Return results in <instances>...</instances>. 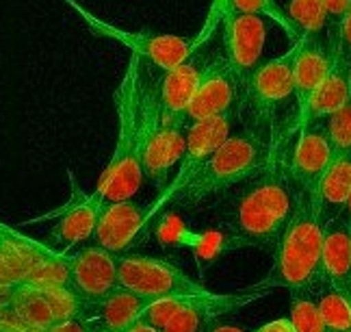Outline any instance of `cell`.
I'll return each mask as SVG.
<instances>
[{"mask_svg":"<svg viewBox=\"0 0 351 332\" xmlns=\"http://www.w3.org/2000/svg\"><path fill=\"white\" fill-rule=\"evenodd\" d=\"M287 156L289 148L274 141L269 165L223 209V228L245 237L252 248L274 252L295 213L297 187L287 169Z\"/></svg>","mask_w":351,"mask_h":332,"instance_id":"cell-1","label":"cell"},{"mask_svg":"<svg viewBox=\"0 0 351 332\" xmlns=\"http://www.w3.org/2000/svg\"><path fill=\"white\" fill-rule=\"evenodd\" d=\"M143 61L130 55L126 72L113 94L117 115V137L111 161L106 163L96 185V193L104 204L132 200L143 180V143H145V117H143Z\"/></svg>","mask_w":351,"mask_h":332,"instance_id":"cell-2","label":"cell"},{"mask_svg":"<svg viewBox=\"0 0 351 332\" xmlns=\"http://www.w3.org/2000/svg\"><path fill=\"white\" fill-rule=\"evenodd\" d=\"M328 217L317 193L297 191V206L274 248V268L261 285L265 289L308 291L319 296L326 289L321 274V252L326 239Z\"/></svg>","mask_w":351,"mask_h":332,"instance_id":"cell-3","label":"cell"},{"mask_svg":"<svg viewBox=\"0 0 351 332\" xmlns=\"http://www.w3.org/2000/svg\"><path fill=\"white\" fill-rule=\"evenodd\" d=\"M269 161H271V143H267L258 132H232L197 171V176L182 191L178 202L186 206L206 202L210 198L258 176Z\"/></svg>","mask_w":351,"mask_h":332,"instance_id":"cell-4","label":"cell"},{"mask_svg":"<svg viewBox=\"0 0 351 332\" xmlns=\"http://www.w3.org/2000/svg\"><path fill=\"white\" fill-rule=\"evenodd\" d=\"M269 294L261 283L234 294H208L195 298H160L141 320L160 332H208L219 317L234 313Z\"/></svg>","mask_w":351,"mask_h":332,"instance_id":"cell-5","label":"cell"},{"mask_svg":"<svg viewBox=\"0 0 351 332\" xmlns=\"http://www.w3.org/2000/svg\"><path fill=\"white\" fill-rule=\"evenodd\" d=\"M143 117H145V143L141 167L143 176L154 187L165 189L171 167L182 158L186 148V122L160 117L158 85L143 78Z\"/></svg>","mask_w":351,"mask_h":332,"instance_id":"cell-6","label":"cell"},{"mask_svg":"<svg viewBox=\"0 0 351 332\" xmlns=\"http://www.w3.org/2000/svg\"><path fill=\"white\" fill-rule=\"evenodd\" d=\"M76 16L87 24V29L102 39H113L130 50V55L141 57V61H150L156 70H173L176 65H180L193 55V39H186L182 35L173 33H156V31H126L121 26H115L98 16H93L83 5H78L76 0H63Z\"/></svg>","mask_w":351,"mask_h":332,"instance_id":"cell-7","label":"cell"},{"mask_svg":"<svg viewBox=\"0 0 351 332\" xmlns=\"http://www.w3.org/2000/svg\"><path fill=\"white\" fill-rule=\"evenodd\" d=\"M234 113H223L217 117L204 119V122H193L186 128V148L180 158L178 174L167 185L165 189H160L158 198L150 204V222L163 211L167 204L178 202L182 191L191 185V180L197 176V171L204 167L208 158L217 152L219 145L232 135L234 128Z\"/></svg>","mask_w":351,"mask_h":332,"instance_id":"cell-8","label":"cell"},{"mask_svg":"<svg viewBox=\"0 0 351 332\" xmlns=\"http://www.w3.org/2000/svg\"><path fill=\"white\" fill-rule=\"evenodd\" d=\"M119 285L154 298H195L213 294L202 281L191 278L176 263L147 254L119 257Z\"/></svg>","mask_w":351,"mask_h":332,"instance_id":"cell-9","label":"cell"},{"mask_svg":"<svg viewBox=\"0 0 351 332\" xmlns=\"http://www.w3.org/2000/svg\"><path fill=\"white\" fill-rule=\"evenodd\" d=\"M70 182H72V198L70 200H67L61 209L52 211V213L33 220V222L57 220L55 226L50 228L48 241H46V246L52 252H57V254H65V252L70 248H74L76 244H83L93 237L98 215L104 206L102 198L96 191L83 193V189L76 187V180L72 174H70Z\"/></svg>","mask_w":351,"mask_h":332,"instance_id":"cell-10","label":"cell"},{"mask_svg":"<svg viewBox=\"0 0 351 332\" xmlns=\"http://www.w3.org/2000/svg\"><path fill=\"white\" fill-rule=\"evenodd\" d=\"M295 55L297 46L293 44L285 55L261 63L247 78L243 89H245V104L254 117L267 122L274 117L280 104L295 94Z\"/></svg>","mask_w":351,"mask_h":332,"instance_id":"cell-11","label":"cell"},{"mask_svg":"<svg viewBox=\"0 0 351 332\" xmlns=\"http://www.w3.org/2000/svg\"><path fill=\"white\" fill-rule=\"evenodd\" d=\"M223 29V50L226 61L239 78L241 87H245L252 72L261 65L267 29L261 16L250 13H228L221 22Z\"/></svg>","mask_w":351,"mask_h":332,"instance_id":"cell-12","label":"cell"},{"mask_svg":"<svg viewBox=\"0 0 351 332\" xmlns=\"http://www.w3.org/2000/svg\"><path fill=\"white\" fill-rule=\"evenodd\" d=\"M334 158V148L323 126L310 124L297 132L287 156V169L297 191L317 193L319 182Z\"/></svg>","mask_w":351,"mask_h":332,"instance_id":"cell-13","label":"cell"},{"mask_svg":"<svg viewBox=\"0 0 351 332\" xmlns=\"http://www.w3.org/2000/svg\"><path fill=\"white\" fill-rule=\"evenodd\" d=\"M241 83L226 59H215L206 63L193 100L186 109V124L204 122L223 113H234L239 102Z\"/></svg>","mask_w":351,"mask_h":332,"instance_id":"cell-14","label":"cell"},{"mask_svg":"<svg viewBox=\"0 0 351 332\" xmlns=\"http://www.w3.org/2000/svg\"><path fill=\"white\" fill-rule=\"evenodd\" d=\"M70 285L87 302L100 300L119 287V254L98 244L85 246L67 257Z\"/></svg>","mask_w":351,"mask_h":332,"instance_id":"cell-15","label":"cell"},{"mask_svg":"<svg viewBox=\"0 0 351 332\" xmlns=\"http://www.w3.org/2000/svg\"><path fill=\"white\" fill-rule=\"evenodd\" d=\"M295 55V126L302 124V119L310 107V100L321 87L330 65H332V48L328 39H321V35H302L297 42Z\"/></svg>","mask_w":351,"mask_h":332,"instance_id":"cell-16","label":"cell"},{"mask_svg":"<svg viewBox=\"0 0 351 332\" xmlns=\"http://www.w3.org/2000/svg\"><path fill=\"white\" fill-rule=\"evenodd\" d=\"M147 222H150V204H141L134 200L109 202L100 211L91 239L98 246L121 254L137 241Z\"/></svg>","mask_w":351,"mask_h":332,"instance_id":"cell-17","label":"cell"},{"mask_svg":"<svg viewBox=\"0 0 351 332\" xmlns=\"http://www.w3.org/2000/svg\"><path fill=\"white\" fill-rule=\"evenodd\" d=\"M160 300L154 296H143L126 287H117L100 300L87 302L83 320L91 332H126L134 322H139L143 313Z\"/></svg>","mask_w":351,"mask_h":332,"instance_id":"cell-18","label":"cell"},{"mask_svg":"<svg viewBox=\"0 0 351 332\" xmlns=\"http://www.w3.org/2000/svg\"><path fill=\"white\" fill-rule=\"evenodd\" d=\"M321 274L326 287H332L351 304V233L345 215L328 222L321 252Z\"/></svg>","mask_w":351,"mask_h":332,"instance_id":"cell-19","label":"cell"},{"mask_svg":"<svg viewBox=\"0 0 351 332\" xmlns=\"http://www.w3.org/2000/svg\"><path fill=\"white\" fill-rule=\"evenodd\" d=\"M330 48H332V65L326 78H323L321 87L317 89V94L310 100V107L302 119V124L295 128V132H300L310 124H317L319 119H328L351 100L349 59L343 55L341 46H330Z\"/></svg>","mask_w":351,"mask_h":332,"instance_id":"cell-20","label":"cell"},{"mask_svg":"<svg viewBox=\"0 0 351 332\" xmlns=\"http://www.w3.org/2000/svg\"><path fill=\"white\" fill-rule=\"evenodd\" d=\"M206 63H202L195 55H191L173 70L163 72L158 85V102H160V117L176 119V122H186V109L193 100L197 83L202 78Z\"/></svg>","mask_w":351,"mask_h":332,"instance_id":"cell-21","label":"cell"},{"mask_svg":"<svg viewBox=\"0 0 351 332\" xmlns=\"http://www.w3.org/2000/svg\"><path fill=\"white\" fill-rule=\"evenodd\" d=\"M351 195V152H334L330 167L326 169L317 198L328 220L341 217L345 213L347 200Z\"/></svg>","mask_w":351,"mask_h":332,"instance_id":"cell-22","label":"cell"},{"mask_svg":"<svg viewBox=\"0 0 351 332\" xmlns=\"http://www.w3.org/2000/svg\"><path fill=\"white\" fill-rule=\"evenodd\" d=\"M5 302L35 332H46L48 328L57 324V317L52 313V307L44 294V289L39 287L18 281L16 285L9 287Z\"/></svg>","mask_w":351,"mask_h":332,"instance_id":"cell-23","label":"cell"},{"mask_svg":"<svg viewBox=\"0 0 351 332\" xmlns=\"http://www.w3.org/2000/svg\"><path fill=\"white\" fill-rule=\"evenodd\" d=\"M243 248H252L247 239L228 228L202 233L199 244L193 248V259H195L199 281L223 254H228V252H232V250H243Z\"/></svg>","mask_w":351,"mask_h":332,"instance_id":"cell-24","label":"cell"},{"mask_svg":"<svg viewBox=\"0 0 351 332\" xmlns=\"http://www.w3.org/2000/svg\"><path fill=\"white\" fill-rule=\"evenodd\" d=\"M291 322L295 332H328L319 309V296L308 291H291Z\"/></svg>","mask_w":351,"mask_h":332,"instance_id":"cell-25","label":"cell"},{"mask_svg":"<svg viewBox=\"0 0 351 332\" xmlns=\"http://www.w3.org/2000/svg\"><path fill=\"white\" fill-rule=\"evenodd\" d=\"M230 13H250V16H261L274 20L282 31L287 33L291 42H297L302 37L300 29L293 24L289 13L282 9L276 0H230Z\"/></svg>","mask_w":351,"mask_h":332,"instance_id":"cell-26","label":"cell"},{"mask_svg":"<svg viewBox=\"0 0 351 332\" xmlns=\"http://www.w3.org/2000/svg\"><path fill=\"white\" fill-rule=\"evenodd\" d=\"M289 18L302 35H321V31H326V3L323 0H291Z\"/></svg>","mask_w":351,"mask_h":332,"instance_id":"cell-27","label":"cell"},{"mask_svg":"<svg viewBox=\"0 0 351 332\" xmlns=\"http://www.w3.org/2000/svg\"><path fill=\"white\" fill-rule=\"evenodd\" d=\"M319 309L326 320L328 332H351V304L332 287L319 294Z\"/></svg>","mask_w":351,"mask_h":332,"instance_id":"cell-28","label":"cell"},{"mask_svg":"<svg viewBox=\"0 0 351 332\" xmlns=\"http://www.w3.org/2000/svg\"><path fill=\"white\" fill-rule=\"evenodd\" d=\"M326 132L336 154L351 152V100L341 111H336L334 115L328 117Z\"/></svg>","mask_w":351,"mask_h":332,"instance_id":"cell-29","label":"cell"},{"mask_svg":"<svg viewBox=\"0 0 351 332\" xmlns=\"http://www.w3.org/2000/svg\"><path fill=\"white\" fill-rule=\"evenodd\" d=\"M228 13H230V0H210L206 20H204V24H202L197 37H193V55L206 42H210V37L217 33V26H221V22L226 20Z\"/></svg>","mask_w":351,"mask_h":332,"instance_id":"cell-30","label":"cell"},{"mask_svg":"<svg viewBox=\"0 0 351 332\" xmlns=\"http://www.w3.org/2000/svg\"><path fill=\"white\" fill-rule=\"evenodd\" d=\"M158 235H160L163 246L191 248V250L199 244V239H202V233H191L180 220H176V217H167V222L163 220Z\"/></svg>","mask_w":351,"mask_h":332,"instance_id":"cell-31","label":"cell"},{"mask_svg":"<svg viewBox=\"0 0 351 332\" xmlns=\"http://www.w3.org/2000/svg\"><path fill=\"white\" fill-rule=\"evenodd\" d=\"M326 3V29H328V44L339 46V31L351 0H323Z\"/></svg>","mask_w":351,"mask_h":332,"instance_id":"cell-32","label":"cell"},{"mask_svg":"<svg viewBox=\"0 0 351 332\" xmlns=\"http://www.w3.org/2000/svg\"><path fill=\"white\" fill-rule=\"evenodd\" d=\"M339 46L343 50V55L351 61V5L345 13V18L341 22V31H339Z\"/></svg>","mask_w":351,"mask_h":332,"instance_id":"cell-33","label":"cell"},{"mask_svg":"<svg viewBox=\"0 0 351 332\" xmlns=\"http://www.w3.org/2000/svg\"><path fill=\"white\" fill-rule=\"evenodd\" d=\"M46 332H91V328L87 326L85 320H63L48 328Z\"/></svg>","mask_w":351,"mask_h":332,"instance_id":"cell-34","label":"cell"},{"mask_svg":"<svg viewBox=\"0 0 351 332\" xmlns=\"http://www.w3.org/2000/svg\"><path fill=\"white\" fill-rule=\"evenodd\" d=\"M252 332H295V326L291 322V317H280V320L267 322V324L258 326Z\"/></svg>","mask_w":351,"mask_h":332,"instance_id":"cell-35","label":"cell"},{"mask_svg":"<svg viewBox=\"0 0 351 332\" xmlns=\"http://www.w3.org/2000/svg\"><path fill=\"white\" fill-rule=\"evenodd\" d=\"M126 332H160V330H156L154 326H150L147 322H143V320H139V322H134Z\"/></svg>","mask_w":351,"mask_h":332,"instance_id":"cell-36","label":"cell"},{"mask_svg":"<svg viewBox=\"0 0 351 332\" xmlns=\"http://www.w3.org/2000/svg\"><path fill=\"white\" fill-rule=\"evenodd\" d=\"M208 332H247V330H243L239 326H230V324H217V326H213Z\"/></svg>","mask_w":351,"mask_h":332,"instance_id":"cell-37","label":"cell"},{"mask_svg":"<svg viewBox=\"0 0 351 332\" xmlns=\"http://www.w3.org/2000/svg\"><path fill=\"white\" fill-rule=\"evenodd\" d=\"M345 220H347L349 233H351V195H349V200H347V206H345Z\"/></svg>","mask_w":351,"mask_h":332,"instance_id":"cell-38","label":"cell"},{"mask_svg":"<svg viewBox=\"0 0 351 332\" xmlns=\"http://www.w3.org/2000/svg\"><path fill=\"white\" fill-rule=\"evenodd\" d=\"M349 83H351V61H349Z\"/></svg>","mask_w":351,"mask_h":332,"instance_id":"cell-39","label":"cell"}]
</instances>
